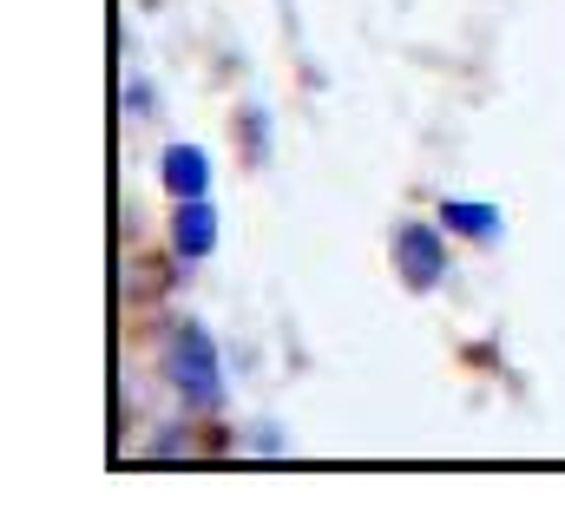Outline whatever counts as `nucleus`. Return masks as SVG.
Instances as JSON below:
<instances>
[{
  "label": "nucleus",
  "instance_id": "f03ea898",
  "mask_svg": "<svg viewBox=\"0 0 565 532\" xmlns=\"http://www.w3.org/2000/svg\"><path fill=\"white\" fill-rule=\"evenodd\" d=\"M395 264L408 276V289H434V283L447 276V244H440L427 224H408V231L395 237Z\"/></svg>",
  "mask_w": 565,
  "mask_h": 532
},
{
  "label": "nucleus",
  "instance_id": "20e7f679",
  "mask_svg": "<svg viewBox=\"0 0 565 532\" xmlns=\"http://www.w3.org/2000/svg\"><path fill=\"white\" fill-rule=\"evenodd\" d=\"M164 184H171V198H204V191H211L204 151H198V145H171V151H164Z\"/></svg>",
  "mask_w": 565,
  "mask_h": 532
},
{
  "label": "nucleus",
  "instance_id": "7ed1b4c3",
  "mask_svg": "<svg viewBox=\"0 0 565 532\" xmlns=\"http://www.w3.org/2000/svg\"><path fill=\"white\" fill-rule=\"evenodd\" d=\"M171 237H178V257H211L217 251V211H211V198H178V224H171Z\"/></svg>",
  "mask_w": 565,
  "mask_h": 532
},
{
  "label": "nucleus",
  "instance_id": "39448f33",
  "mask_svg": "<svg viewBox=\"0 0 565 532\" xmlns=\"http://www.w3.org/2000/svg\"><path fill=\"white\" fill-rule=\"evenodd\" d=\"M440 224L447 231H460V237H500V211L493 204H440Z\"/></svg>",
  "mask_w": 565,
  "mask_h": 532
},
{
  "label": "nucleus",
  "instance_id": "f257e3e1",
  "mask_svg": "<svg viewBox=\"0 0 565 532\" xmlns=\"http://www.w3.org/2000/svg\"><path fill=\"white\" fill-rule=\"evenodd\" d=\"M164 369H171V389L184 395V407H198V414H217L224 407V369H217V349H211V336L198 322H184L171 336Z\"/></svg>",
  "mask_w": 565,
  "mask_h": 532
}]
</instances>
